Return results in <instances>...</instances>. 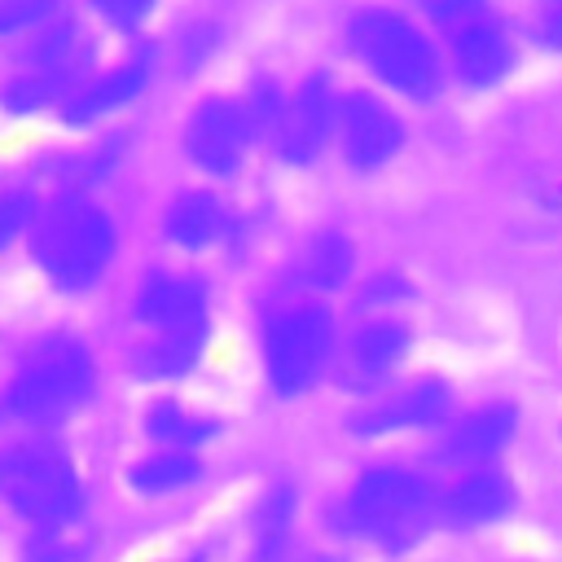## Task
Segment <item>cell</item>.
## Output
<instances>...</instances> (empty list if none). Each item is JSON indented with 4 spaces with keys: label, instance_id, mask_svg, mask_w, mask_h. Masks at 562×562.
Masks as SVG:
<instances>
[{
    "label": "cell",
    "instance_id": "cell-1",
    "mask_svg": "<svg viewBox=\"0 0 562 562\" xmlns=\"http://www.w3.org/2000/svg\"><path fill=\"white\" fill-rule=\"evenodd\" d=\"M88 395H92L88 347L70 334H53L26 356L22 373L0 400V417L18 426H53L70 417Z\"/></svg>",
    "mask_w": 562,
    "mask_h": 562
},
{
    "label": "cell",
    "instance_id": "cell-2",
    "mask_svg": "<svg viewBox=\"0 0 562 562\" xmlns=\"http://www.w3.org/2000/svg\"><path fill=\"white\" fill-rule=\"evenodd\" d=\"M35 259L61 290H88L114 259V224L83 198H57L35 220Z\"/></svg>",
    "mask_w": 562,
    "mask_h": 562
},
{
    "label": "cell",
    "instance_id": "cell-3",
    "mask_svg": "<svg viewBox=\"0 0 562 562\" xmlns=\"http://www.w3.org/2000/svg\"><path fill=\"white\" fill-rule=\"evenodd\" d=\"M0 501L35 527H66L83 509V487L53 443H13L0 452Z\"/></svg>",
    "mask_w": 562,
    "mask_h": 562
},
{
    "label": "cell",
    "instance_id": "cell-4",
    "mask_svg": "<svg viewBox=\"0 0 562 562\" xmlns=\"http://www.w3.org/2000/svg\"><path fill=\"white\" fill-rule=\"evenodd\" d=\"M351 44L356 53L369 61V70L378 79H386L395 92L404 97H435L439 88V61H435V48L426 44V35L404 22L400 13H360L351 22Z\"/></svg>",
    "mask_w": 562,
    "mask_h": 562
},
{
    "label": "cell",
    "instance_id": "cell-5",
    "mask_svg": "<svg viewBox=\"0 0 562 562\" xmlns=\"http://www.w3.org/2000/svg\"><path fill=\"white\" fill-rule=\"evenodd\" d=\"M426 514H430V487L395 465L369 470L347 496V522L382 540H408L413 531H422Z\"/></svg>",
    "mask_w": 562,
    "mask_h": 562
},
{
    "label": "cell",
    "instance_id": "cell-6",
    "mask_svg": "<svg viewBox=\"0 0 562 562\" xmlns=\"http://www.w3.org/2000/svg\"><path fill=\"white\" fill-rule=\"evenodd\" d=\"M334 347V321L325 307H294L268 325L263 338V364L277 395H299L316 382Z\"/></svg>",
    "mask_w": 562,
    "mask_h": 562
},
{
    "label": "cell",
    "instance_id": "cell-7",
    "mask_svg": "<svg viewBox=\"0 0 562 562\" xmlns=\"http://www.w3.org/2000/svg\"><path fill=\"white\" fill-rule=\"evenodd\" d=\"M88 61H92V44H88L75 26H61V31H53V35L35 48L31 70H22V75L0 92V101H4L13 114H31V110H44V105H53V101H66L75 88H83Z\"/></svg>",
    "mask_w": 562,
    "mask_h": 562
},
{
    "label": "cell",
    "instance_id": "cell-8",
    "mask_svg": "<svg viewBox=\"0 0 562 562\" xmlns=\"http://www.w3.org/2000/svg\"><path fill=\"white\" fill-rule=\"evenodd\" d=\"M334 119H338V105H334V92H329V79L325 75H312L294 97L290 105L281 110L277 119V154L294 167L312 162L329 132H334Z\"/></svg>",
    "mask_w": 562,
    "mask_h": 562
},
{
    "label": "cell",
    "instance_id": "cell-9",
    "mask_svg": "<svg viewBox=\"0 0 562 562\" xmlns=\"http://www.w3.org/2000/svg\"><path fill=\"white\" fill-rule=\"evenodd\" d=\"M246 140H250V114L237 101H202L189 132H184L189 158L211 176L237 171V162L246 154Z\"/></svg>",
    "mask_w": 562,
    "mask_h": 562
},
{
    "label": "cell",
    "instance_id": "cell-10",
    "mask_svg": "<svg viewBox=\"0 0 562 562\" xmlns=\"http://www.w3.org/2000/svg\"><path fill=\"white\" fill-rule=\"evenodd\" d=\"M338 119H342V154H347V162L360 167V171H373V167L391 162L395 149L404 145L400 119H395L382 101H373L369 92L347 97Z\"/></svg>",
    "mask_w": 562,
    "mask_h": 562
},
{
    "label": "cell",
    "instance_id": "cell-11",
    "mask_svg": "<svg viewBox=\"0 0 562 562\" xmlns=\"http://www.w3.org/2000/svg\"><path fill=\"white\" fill-rule=\"evenodd\" d=\"M136 316L158 334L202 325L206 321V294L193 277H154L136 294Z\"/></svg>",
    "mask_w": 562,
    "mask_h": 562
},
{
    "label": "cell",
    "instance_id": "cell-12",
    "mask_svg": "<svg viewBox=\"0 0 562 562\" xmlns=\"http://www.w3.org/2000/svg\"><path fill=\"white\" fill-rule=\"evenodd\" d=\"M452 61H457V75H461L465 83L487 88V83H496V79L509 70L514 53H509V40H505V31H501L496 22L474 18V22L457 26Z\"/></svg>",
    "mask_w": 562,
    "mask_h": 562
},
{
    "label": "cell",
    "instance_id": "cell-13",
    "mask_svg": "<svg viewBox=\"0 0 562 562\" xmlns=\"http://www.w3.org/2000/svg\"><path fill=\"white\" fill-rule=\"evenodd\" d=\"M145 83H149V61H145V57H140V61H127V66H119V70H110V75L83 83V88H75V92L61 101V119H66V123H92V119H101V114L127 105L132 97H140Z\"/></svg>",
    "mask_w": 562,
    "mask_h": 562
},
{
    "label": "cell",
    "instance_id": "cell-14",
    "mask_svg": "<svg viewBox=\"0 0 562 562\" xmlns=\"http://www.w3.org/2000/svg\"><path fill=\"white\" fill-rule=\"evenodd\" d=\"M443 413H448L443 382H417L404 395H395V400L360 413L356 417V430L360 435H382V430H404V426H435Z\"/></svg>",
    "mask_w": 562,
    "mask_h": 562
},
{
    "label": "cell",
    "instance_id": "cell-15",
    "mask_svg": "<svg viewBox=\"0 0 562 562\" xmlns=\"http://www.w3.org/2000/svg\"><path fill=\"white\" fill-rule=\"evenodd\" d=\"M509 501H514V492H509V483H505L496 470H474V474H465V479L448 492L443 509H448L452 522L474 527V522L501 518V514L509 509Z\"/></svg>",
    "mask_w": 562,
    "mask_h": 562
},
{
    "label": "cell",
    "instance_id": "cell-16",
    "mask_svg": "<svg viewBox=\"0 0 562 562\" xmlns=\"http://www.w3.org/2000/svg\"><path fill=\"white\" fill-rule=\"evenodd\" d=\"M408 347V334L395 325V321H378V325H364L347 351V378L351 382H378L395 369V360L404 356Z\"/></svg>",
    "mask_w": 562,
    "mask_h": 562
},
{
    "label": "cell",
    "instance_id": "cell-17",
    "mask_svg": "<svg viewBox=\"0 0 562 562\" xmlns=\"http://www.w3.org/2000/svg\"><path fill=\"white\" fill-rule=\"evenodd\" d=\"M228 233V211L220 206V198L211 193H184L171 202L167 211V237L198 250V246H211Z\"/></svg>",
    "mask_w": 562,
    "mask_h": 562
},
{
    "label": "cell",
    "instance_id": "cell-18",
    "mask_svg": "<svg viewBox=\"0 0 562 562\" xmlns=\"http://www.w3.org/2000/svg\"><path fill=\"white\" fill-rule=\"evenodd\" d=\"M509 435H514V408L496 404V408H483L470 422H461L443 452L461 465H474V461H487L492 452H501L509 443Z\"/></svg>",
    "mask_w": 562,
    "mask_h": 562
},
{
    "label": "cell",
    "instance_id": "cell-19",
    "mask_svg": "<svg viewBox=\"0 0 562 562\" xmlns=\"http://www.w3.org/2000/svg\"><path fill=\"white\" fill-rule=\"evenodd\" d=\"M202 342H206V321L202 325H184V329H167V334H158L154 347L140 351L136 369L145 378H176V373L193 369V360L202 356Z\"/></svg>",
    "mask_w": 562,
    "mask_h": 562
},
{
    "label": "cell",
    "instance_id": "cell-20",
    "mask_svg": "<svg viewBox=\"0 0 562 562\" xmlns=\"http://www.w3.org/2000/svg\"><path fill=\"white\" fill-rule=\"evenodd\" d=\"M351 272V241L342 233H321L303 255V281L312 290H338Z\"/></svg>",
    "mask_w": 562,
    "mask_h": 562
},
{
    "label": "cell",
    "instance_id": "cell-21",
    "mask_svg": "<svg viewBox=\"0 0 562 562\" xmlns=\"http://www.w3.org/2000/svg\"><path fill=\"white\" fill-rule=\"evenodd\" d=\"M145 430L158 439V443H167V448H193V443H202V439H211L215 435V422H206V417H193L189 408H180V404H154L149 408V422H145Z\"/></svg>",
    "mask_w": 562,
    "mask_h": 562
},
{
    "label": "cell",
    "instance_id": "cell-22",
    "mask_svg": "<svg viewBox=\"0 0 562 562\" xmlns=\"http://www.w3.org/2000/svg\"><path fill=\"white\" fill-rule=\"evenodd\" d=\"M193 479H198V461L189 452H180V448H171L162 457H149V461H140L132 470V487H140V492H176V487H184Z\"/></svg>",
    "mask_w": 562,
    "mask_h": 562
},
{
    "label": "cell",
    "instance_id": "cell-23",
    "mask_svg": "<svg viewBox=\"0 0 562 562\" xmlns=\"http://www.w3.org/2000/svg\"><path fill=\"white\" fill-rule=\"evenodd\" d=\"M290 514H294V492H290V487H277V492L263 501V509H259V553H263V558H272V553L281 549L285 527H290Z\"/></svg>",
    "mask_w": 562,
    "mask_h": 562
},
{
    "label": "cell",
    "instance_id": "cell-24",
    "mask_svg": "<svg viewBox=\"0 0 562 562\" xmlns=\"http://www.w3.org/2000/svg\"><path fill=\"white\" fill-rule=\"evenodd\" d=\"M31 224H35V198H31L26 189L0 193V250H4L18 233H26Z\"/></svg>",
    "mask_w": 562,
    "mask_h": 562
},
{
    "label": "cell",
    "instance_id": "cell-25",
    "mask_svg": "<svg viewBox=\"0 0 562 562\" xmlns=\"http://www.w3.org/2000/svg\"><path fill=\"white\" fill-rule=\"evenodd\" d=\"M53 9H57V0H0V35L40 26L53 18Z\"/></svg>",
    "mask_w": 562,
    "mask_h": 562
},
{
    "label": "cell",
    "instance_id": "cell-26",
    "mask_svg": "<svg viewBox=\"0 0 562 562\" xmlns=\"http://www.w3.org/2000/svg\"><path fill=\"white\" fill-rule=\"evenodd\" d=\"M154 4H158V0H92V9H97L110 26H123V31L140 26V22L154 13Z\"/></svg>",
    "mask_w": 562,
    "mask_h": 562
},
{
    "label": "cell",
    "instance_id": "cell-27",
    "mask_svg": "<svg viewBox=\"0 0 562 562\" xmlns=\"http://www.w3.org/2000/svg\"><path fill=\"white\" fill-rule=\"evenodd\" d=\"M26 558H31V562H75L79 549L66 544V540L57 536V527H44V536H35V540L26 544Z\"/></svg>",
    "mask_w": 562,
    "mask_h": 562
},
{
    "label": "cell",
    "instance_id": "cell-28",
    "mask_svg": "<svg viewBox=\"0 0 562 562\" xmlns=\"http://www.w3.org/2000/svg\"><path fill=\"white\" fill-rule=\"evenodd\" d=\"M483 9H487V0H430V13L448 26L474 22V18H483Z\"/></svg>",
    "mask_w": 562,
    "mask_h": 562
},
{
    "label": "cell",
    "instance_id": "cell-29",
    "mask_svg": "<svg viewBox=\"0 0 562 562\" xmlns=\"http://www.w3.org/2000/svg\"><path fill=\"white\" fill-rule=\"evenodd\" d=\"M540 35H544L553 48H562V0H553V9L544 13V22H540Z\"/></svg>",
    "mask_w": 562,
    "mask_h": 562
}]
</instances>
